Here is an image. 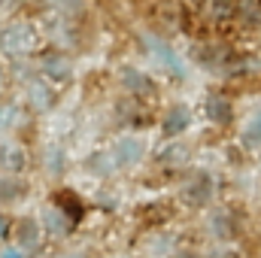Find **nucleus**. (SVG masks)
Instances as JSON below:
<instances>
[{
	"instance_id": "nucleus-1",
	"label": "nucleus",
	"mask_w": 261,
	"mask_h": 258,
	"mask_svg": "<svg viewBox=\"0 0 261 258\" xmlns=\"http://www.w3.org/2000/svg\"><path fill=\"white\" fill-rule=\"evenodd\" d=\"M37 49V34L31 24H9L0 31V52L9 55V58H18V55H28Z\"/></svg>"
},
{
	"instance_id": "nucleus-2",
	"label": "nucleus",
	"mask_w": 261,
	"mask_h": 258,
	"mask_svg": "<svg viewBox=\"0 0 261 258\" xmlns=\"http://www.w3.org/2000/svg\"><path fill=\"white\" fill-rule=\"evenodd\" d=\"M143 43L149 46V52H152V55H155L161 64L170 67V73H173V76H179V79L186 76V64H182V58H179V55H176V52H173V49H170L164 40H158V37L146 34V37H143Z\"/></svg>"
},
{
	"instance_id": "nucleus-3",
	"label": "nucleus",
	"mask_w": 261,
	"mask_h": 258,
	"mask_svg": "<svg viewBox=\"0 0 261 258\" xmlns=\"http://www.w3.org/2000/svg\"><path fill=\"white\" fill-rule=\"evenodd\" d=\"M113 158H116V167H130L143 158V140L137 137H122L113 149Z\"/></svg>"
},
{
	"instance_id": "nucleus-4",
	"label": "nucleus",
	"mask_w": 261,
	"mask_h": 258,
	"mask_svg": "<svg viewBox=\"0 0 261 258\" xmlns=\"http://www.w3.org/2000/svg\"><path fill=\"white\" fill-rule=\"evenodd\" d=\"M52 207L55 210H61L67 219H70V225H76V222H82V216H85V203L79 200V194L73 192H55V197H52Z\"/></svg>"
},
{
	"instance_id": "nucleus-5",
	"label": "nucleus",
	"mask_w": 261,
	"mask_h": 258,
	"mask_svg": "<svg viewBox=\"0 0 261 258\" xmlns=\"http://www.w3.org/2000/svg\"><path fill=\"white\" fill-rule=\"evenodd\" d=\"M15 240L21 252H34L40 246V225L34 219H18L15 222Z\"/></svg>"
},
{
	"instance_id": "nucleus-6",
	"label": "nucleus",
	"mask_w": 261,
	"mask_h": 258,
	"mask_svg": "<svg viewBox=\"0 0 261 258\" xmlns=\"http://www.w3.org/2000/svg\"><path fill=\"white\" fill-rule=\"evenodd\" d=\"M210 194H213V183H210V176H206V173H197L195 179L182 189L186 203H192V207H203V203L210 200Z\"/></svg>"
},
{
	"instance_id": "nucleus-7",
	"label": "nucleus",
	"mask_w": 261,
	"mask_h": 258,
	"mask_svg": "<svg viewBox=\"0 0 261 258\" xmlns=\"http://www.w3.org/2000/svg\"><path fill=\"white\" fill-rule=\"evenodd\" d=\"M206 116H210V122H216V125H228V122L234 119L231 100H228L225 94H210V97H206Z\"/></svg>"
},
{
	"instance_id": "nucleus-8",
	"label": "nucleus",
	"mask_w": 261,
	"mask_h": 258,
	"mask_svg": "<svg viewBox=\"0 0 261 258\" xmlns=\"http://www.w3.org/2000/svg\"><path fill=\"white\" fill-rule=\"evenodd\" d=\"M28 164V155L18 143H0V167L9 173H18Z\"/></svg>"
},
{
	"instance_id": "nucleus-9",
	"label": "nucleus",
	"mask_w": 261,
	"mask_h": 258,
	"mask_svg": "<svg viewBox=\"0 0 261 258\" xmlns=\"http://www.w3.org/2000/svg\"><path fill=\"white\" fill-rule=\"evenodd\" d=\"M28 97H31L34 110H40V113L52 110V104H55V91H52L46 82H31V88H28Z\"/></svg>"
},
{
	"instance_id": "nucleus-10",
	"label": "nucleus",
	"mask_w": 261,
	"mask_h": 258,
	"mask_svg": "<svg viewBox=\"0 0 261 258\" xmlns=\"http://www.w3.org/2000/svg\"><path fill=\"white\" fill-rule=\"evenodd\" d=\"M122 82H125V88H130L134 94H152V91H155L152 79L143 76V73H137L134 67H125V70H122Z\"/></svg>"
},
{
	"instance_id": "nucleus-11",
	"label": "nucleus",
	"mask_w": 261,
	"mask_h": 258,
	"mask_svg": "<svg viewBox=\"0 0 261 258\" xmlns=\"http://www.w3.org/2000/svg\"><path fill=\"white\" fill-rule=\"evenodd\" d=\"M189 122H192V113L186 107H173L167 113V119H164V134L167 137H176V134H182V131L189 128Z\"/></svg>"
},
{
	"instance_id": "nucleus-12",
	"label": "nucleus",
	"mask_w": 261,
	"mask_h": 258,
	"mask_svg": "<svg viewBox=\"0 0 261 258\" xmlns=\"http://www.w3.org/2000/svg\"><path fill=\"white\" fill-rule=\"evenodd\" d=\"M40 70L49 76V79H67L70 76V61H67L64 55H46L43 61H40Z\"/></svg>"
},
{
	"instance_id": "nucleus-13",
	"label": "nucleus",
	"mask_w": 261,
	"mask_h": 258,
	"mask_svg": "<svg viewBox=\"0 0 261 258\" xmlns=\"http://www.w3.org/2000/svg\"><path fill=\"white\" fill-rule=\"evenodd\" d=\"M43 222H46V231L49 234H55V237H64V234H70V219H67L61 210H55V207H49L46 213H43Z\"/></svg>"
},
{
	"instance_id": "nucleus-14",
	"label": "nucleus",
	"mask_w": 261,
	"mask_h": 258,
	"mask_svg": "<svg viewBox=\"0 0 261 258\" xmlns=\"http://www.w3.org/2000/svg\"><path fill=\"white\" fill-rule=\"evenodd\" d=\"M243 146L246 149H261V110H255L252 116H249V122L243 125Z\"/></svg>"
},
{
	"instance_id": "nucleus-15",
	"label": "nucleus",
	"mask_w": 261,
	"mask_h": 258,
	"mask_svg": "<svg viewBox=\"0 0 261 258\" xmlns=\"http://www.w3.org/2000/svg\"><path fill=\"white\" fill-rule=\"evenodd\" d=\"M88 170H91V173H100V176L113 173V170H116L113 152H110V155H103V152H100V155H91V158H88Z\"/></svg>"
},
{
	"instance_id": "nucleus-16",
	"label": "nucleus",
	"mask_w": 261,
	"mask_h": 258,
	"mask_svg": "<svg viewBox=\"0 0 261 258\" xmlns=\"http://www.w3.org/2000/svg\"><path fill=\"white\" fill-rule=\"evenodd\" d=\"M234 6H237L240 18H246L249 24H255V21H261V0H237Z\"/></svg>"
},
{
	"instance_id": "nucleus-17",
	"label": "nucleus",
	"mask_w": 261,
	"mask_h": 258,
	"mask_svg": "<svg viewBox=\"0 0 261 258\" xmlns=\"http://www.w3.org/2000/svg\"><path fill=\"white\" fill-rule=\"evenodd\" d=\"M210 231L216 234V237H231L234 234V225H231V219H228V213H216L213 219H210Z\"/></svg>"
},
{
	"instance_id": "nucleus-18",
	"label": "nucleus",
	"mask_w": 261,
	"mask_h": 258,
	"mask_svg": "<svg viewBox=\"0 0 261 258\" xmlns=\"http://www.w3.org/2000/svg\"><path fill=\"white\" fill-rule=\"evenodd\" d=\"M21 194H24V183H18V179H3L0 183V200H15Z\"/></svg>"
},
{
	"instance_id": "nucleus-19",
	"label": "nucleus",
	"mask_w": 261,
	"mask_h": 258,
	"mask_svg": "<svg viewBox=\"0 0 261 258\" xmlns=\"http://www.w3.org/2000/svg\"><path fill=\"white\" fill-rule=\"evenodd\" d=\"M18 122V110L15 107H0V131H9Z\"/></svg>"
},
{
	"instance_id": "nucleus-20",
	"label": "nucleus",
	"mask_w": 261,
	"mask_h": 258,
	"mask_svg": "<svg viewBox=\"0 0 261 258\" xmlns=\"http://www.w3.org/2000/svg\"><path fill=\"white\" fill-rule=\"evenodd\" d=\"M49 170H52V173H61V170H64V155H61V149H55V146L49 149Z\"/></svg>"
},
{
	"instance_id": "nucleus-21",
	"label": "nucleus",
	"mask_w": 261,
	"mask_h": 258,
	"mask_svg": "<svg viewBox=\"0 0 261 258\" xmlns=\"http://www.w3.org/2000/svg\"><path fill=\"white\" fill-rule=\"evenodd\" d=\"M179 158H186V149H182V146H170L167 152H161V161H164V164H176Z\"/></svg>"
},
{
	"instance_id": "nucleus-22",
	"label": "nucleus",
	"mask_w": 261,
	"mask_h": 258,
	"mask_svg": "<svg viewBox=\"0 0 261 258\" xmlns=\"http://www.w3.org/2000/svg\"><path fill=\"white\" fill-rule=\"evenodd\" d=\"M234 9V0H213V12L216 15H228Z\"/></svg>"
},
{
	"instance_id": "nucleus-23",
	"label": "nucleus",
	"mask_w": 261,
	"mask_h": 258,
	"mask_svg": "<svg viewBox=\"0 0 261 258\" xmlns=\"http://www.w3.org/2000/svg\"><path fill=\"white\" fill-rule=\"evenodd\" d=\"M28 252H21V249H3V255L0 258H24Z\"/></svg>"
},
{
	"instance_id": "nucleus-24",
	"label": "nucleus",
	"mask_w": 261,
	"mask_h": 258,
	"mask_svg": "<svg viewBox=\"0 0 261 258\" xmlns=\"http://www.w3.org/2000/svg\"><path fill=\"white\" fill-rule=\"evenodd\" d=\"M6 234H9V225H6V219H3V216H0V240H3V237H6Z\"/></svg>"
},
{
	"instance_id": "nucleus-25",
	"label": "nucleus",
	"mask_w": 261,
	"mask_h": 258,
	"mask_svg": "<svg viewBox=\"0 0 261 258\" xmlns=\"http://www.w3.org/2000/svg\"><path fill=\"white\" fill-rule=\"evenodd\" d=\"M213 258H240V255H237V252H216Z\"/></svg>"
},
{
	"instance_id": "nucleus-26",
	"label": "nucleus",
	"mask_w": 261,
	"mask_h": 258,
	"mask_svg": "<svg viewBox=\"0 0 261 258\" xmlns=\"http://www.w3.org/2000/svg\"><path fill=\"white\" fill-rule=\"evenodd\" d=\"M170 258H200V255H195V252H176V255H170Z\"/></svg>"
}]
</instances>
